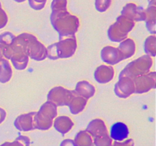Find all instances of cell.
<instances>
[{"label": "cell", "mask_w": 156, "mask_h": 146, "mask_svg": "<svg viewBox=\"0 0 156 146\" xmlns=\"http://www.w3.org/2000/svg\"><path fill=\"white\" fill-rule=\"evenodd\" d=\"M101 58L102 61L109 65H114L124 60L121 53L117 47L106 46L101 51Z\"/></svg>", "instance_id": "cell-11"}, {"label": "cell", "mask_w": 156, "mask_h": 146, "mask_svg": "<svg viewBox=\"0 0 156 146\" xmlns=\"http://www.w3.org/2000/svg\"><path fill=\"white\" fill-rule=\"evenodd\" d=\"M50 22L55 30L59 33V40L74 36L80 26L79 18L69 12L68 10L52 12Z\"/></svg>", "instance_id": "cell-2"}, {"label": "cell", "mask_w": 156, "mask_h": 146, "mask_svg": "<svg viewBox=\"0 0 156 146\" xmlns=\"http://www.w3.org/2000/svg\"><path fill=\"white\" fill-rule=\"evenodd\" d=\"M60 146H76L74 142V140L72 139H65L61 142Z\"/></svg>", "instance_id": "cell-33"}, {"label": "cell", "mask_w": 156, "mask_h": 146, "mask_svg": "<svg viewBox=\"0 0 156 146\" xmlns=\"http://www.w3.org/2000/svg\"><path fill=\"white\" fill-rule=\"evenodd\" d=\"M114 68L112 65H101L95 69L94 77L95 80L100 84L109 83L114 77Z\"/></svg>", "instance_id": "cell-14"}, {"label": "cell", "mask_w": 156, "mask_h": 146, "mask_svg": "<svg viewBox=\"0 0 156 146\" xmlns=\"http://www.w3.org/2000/svg\"><path fill=\"white\" fill-rule=\"evenodd\" d=\"M12 75L13 70L9 61L2 58L0 59V82L2 84L7 83L12 79Z\"/></svg>", "instance_id": "cell-22"}, {"label": "cell", "mask_w": 156, "mask_h": 146, "mask_svg": "<svg viewBox=\"0 0 156 146\" xmlns=\"http://www.w3.org/2000/svg\"><path fill=\"white\" fill-rule=\"evenodd\" d=\"M28 56L35 61L44 60L47 57V47L36 38L29 44Z\"/></svg>", "instance_id": "cell-12"}, {"label": "cell", "mask_w": 156, "mask_h": 146, "mask_svg": "<svg viewBox=\"0 0 156 146\" xmlns=\"http://www.w3.org/2000/svg\"><path fill=\"white\" fill-rule=\"evenodd\" d=\"M14 1H15L16 2L21 3V2H25L26 0H14Z\"/></svg>", "instance_id": "cell-36"}, {"label": "cell", "mask_w": 156, "mask_h": 146, "mask_svg": "<svg viewBox=\"0 0 156 146\" xmlns=\"http://www.w3.org/2000/svg\"><path fill=\"white\" fill-rule=\"evenodd\" d=\"M144 51L146 55L151 57H155L156 56L155 35H150L146 38L144 42Z\"/></svg>", "instance_id": "cell-24"}, {"label": "cell", "mask_w": 156, "mask_h": 146, "mask_svg": "<svg viewBox=\"0 0 156 146\" xmlns=\"http://www.w3.org/2000/svg\"><path fill=\"white\" fill-rule=\"evenodd\" d=\"M133 21L124 15H119L108 30V36L112 42L120 43L127 38L128 33L135 27Z\"/></svg>", "instance_id": "cell-5"}, {"label": "cell", "mask_w": 156, "mask_h": 146, "mask_svg": "<svg viewBox=\"0 0 156 146\" xmlns=\"http://www.w3.org/2000/svg\"><path fill=\"white\" fill-rule=\"evenodd\" d=\"M53 126L55 129L62 135L68 133L74 126V122L67 116H56L53 120Z\"/></svg>", "instance_id": "cell-17"}, {"label": "cell", "mask_w": 156, "mask_h": 146, "mask_svg": "<svg viewBox=\"0 0 156 146\" xmlns=\"http://www.w3.org/2000/svg\"><path fill=\"white\" fill-rule=\"evenodd\" d=\"M0 7H2V3H1V2H0Z\"/></svg>", "instance_id": "cell-38"}, {"label": "cell", "mask_w": 156, "mask_h": 146, "mask_svg": "<svg viewBox=\"0 0 156 146\" xmlns=\"http://www.w3.org/2000/svg\"><path fill=\"white\" fill-rule=\"evenodd\" d=\"M57 106L47 100L41 106L34 117L35 129L48 130L53 126V120L57 116Z\"/></svg>", "instance_id": "cell-4"}, {"label": "cell", "mask_w": 156, "mask_h": 146, "mask_svg": "<svg viewBox=\"0 0 156 146\" xmlns=\"http://www.w3.org/2000/svg\"><path fill=\"white\" fill-rule=\"evenodd\" d=\"M112 146H134L133 139L129 138L123 141H113Z\"/></svg>", "instance_id": "cell-32"}, {"label": "cell", "mask_w": 156, "mask_h": 146, "mask_svg": "<svg viewBox=\"0 0 156 146\" xmlns=\"http://www.w3.org/2000/svg\"><path fill=\"white\" fill-rule=\"evenodd\" d=\"M113 140L108 133L98 135L94 138V145L95 146H112Z\"/></svg>", "instance_id": "cell-25"}, {"label": "cell", "mask_w": 156, "mask_h": 146, "mask_svg": "<svg viewBox=\"0 0 156 146\" xmlns=\"http://www.w3.org/2000/svg\"><path fill=\"white\" fill-rule=\"evenodd\" d=\"M146 12V26L148 31L152 35H155L156 24V0L149 3L147 9H145Z\"/></svg>", "instance_id": "cell-16"}, {"label": "cell", "mask_w": 156, "mask_h": 146, "mask_svg": "<svg viewBox=\"0 0 156 146\" xmlns=\"http://www.w3.org/2000/svg\"><path fill=\"white\" fill-rule=\"evenodd\" d=\"M9 22V16L5 11L0 7V29H2L7 25Z\"/></svg>", "instance_id": "cell-31"}, {"label": "cell", "mask_w": 156, "mask_h": 146, "mask_svg": "<svg viewBox=\"0 0 156 146\" xmlns=\"http://www.w3.org/2000/svg\"><path fill=\"white\" fill-rule=\"evenodd\" d=\"M15 35L13 33L9 31L3 32L0 34V47L2 49L9 47L13 41Z\"/></svg>", "instance_id": "cell-27"}, {"label": "cell", "mask_w": 156, "mask_h": 146, "mask_svg": "<svg viewBox=\"0 0 156 146\" xmlns=\"http://www.w3.org/2000/svg\"><path fill=\"white\" fill-rule=\"evenodd\" d=\"M152 65L153 60L152 57L148 55H144L129 62L120 71L119 76H127L134 79L135 78L149 72Z\"/></svg>", "instance_id": "cell-6"}, {"label": "cell", "mask_w": 156, "mask_h": 146, "mask_svg": "<svg viewBox=\"0 0 156 146\" xmlns=\"http://www.w3.org/2000/svg\"><path fill=\"white\" fill-rule=\"evenodd\" d=\"M121 15L127 17L134 22L145 21L146 20V12L142 6L138 5L134 2H129L123 8Z\"/></svg>", "instance_id": "cell-10"}, {"label": "cell", "mask_w": 156, "mask_h": 146, "mask_svg": "<svg viewBox=\"0 0 156 146\" xmlns=\"http://www.w3.org/2000/svg\"><path fill=\"white\" fill-rule=\"evenodd\" d=\"M6 116H7L6 111L3 108L0 107V124L5 121V120L6 118Z\"/></svg>", "instance_id": "cell-34"}, {"label": "cell", "mask_w": 156, "mask_h": 146, "mask_svg": "<svg viewBox=\"0 0 156 146\" xmlns=\"http://www.w3.org/2000/svg\"><path fill=\"white\" fill-rule=\"evenodd\" d=\"M112 0H94L95 9L99 12H105L111 7Z\"/></svg>", "instance_id": "cell-29"}, {"label": "cell", "mask_w": 156, "mask_h": 146, "mask_svg": "<svg viewBox=\"0 0 156 146\" xmlns=\"http://www.w3.org/2000/svg\"><path fill=\"white\" fill-rule=\"evenodd\" d=\"M36 38L35 35L29 33H22L15 36L12 43L2 49L3 56L8 60L10 59L15 69H25L29 62V44Z\"/></svg>", "instance_id": "cell-1"}, {"label": "cell", "mask_w": 156, "mask_h": 146, "mask_svg": "<svg viewBox=\"0 0 156 146\" xmlns=\"http://www.w3.org/2000/svg\"><path fill=\"white\" fill-rule=\"evenodd\" d=\"M135 85V93L144 94L155 88L156 73L155 71H149L146 74L140 75L133 79Z\"/></svg>", "instance_id": "cell-8"}, {"label": "cell", "mask_w": 156, "mask_h": 146, "mask_svg": "<svg viewBox=\"0 0 156 146\" xmlns=\"http://www.w3.org/2000/svg\"><path fill=\"white\" fill-rule=\"evenodd\" d=\"M36 113L34 111L18 116L14 122L15 128L22 132H28L35 129L34 125V117Z\"/></svg>", "instance_id": "cell-13"}, {"label": "cell", "mask_w": 156, "mask_h": 146, "mask_svg": "<svg viewBox=\"0 0 156 146\" xmlns=\"http://www.w3.org/2000/svg\"><path fill=\"white\" fill-rule=\"evenodd\" d=\"M47 0H28L29 5L36 11L42 10L46 5Z\"/></svg>", "instance_id": "cell-30"}, {"label": "cell", "mask_w": 156, "mask_h": 146, "mask_svg": "<svg viewBox=\"0 0 156 146\" xmlns=\"http://www.w3.org/2000/svg\"><path fill=\"white\" fill-rule=\"evenodd\" d=\"M117 48L119 49L125 60V59L132 57L135 54L136 45L135 41L132 38H126L124 40L120 42V45Z\"/></svg>", "instance_id": "cell-20"}, {"label": "cell", "mask_w": 156, "mask_h": 146, "mask_svg": "<svg viewBox=\"0 0 156 146\" xmlns=\"http://www.w3.org/2000/svg\"><path fill=\"white\" fill-rule=\"evenodd\" d=\"M114 93L120 98H127L135 93L133 79L127 76H119L114 86Z\"/></svg>", "instance_id": "cell-9"}, {"label": "cell", "mask_w": 156, "mask_h": 146, "mask_svg": "<svg viewBox=\"0 0 156 146\" xmlns=\"http://www.w3.org/2000/svg\"><path fill=\"white\" fill-rule=\"evenodd\" d=\"M87 103H88L87 99L76 94L70 101L68 106L69 107V110L72 114L77 115L85 109V108L86 107Z\"/></svg>", "instance_id": "cell-21"}, {"label": "cell", "mask_w": 156, "mask_h": 146, "mask_svg": "<svg viewBox=\"0 0 156 146\" xmlns=\"http://www.w3.org/2000/svg\"><path fill=\"white\" fill-rule=\"evenodd\" d=\"M67 0H53L51 3L52 12H61L67 10Z\"/></svg>", "instance_id": "cell-28"}, {"label": "cell", "mask_w": 156, "mask_h": 146, "mask_svg": "<svg viewBox=\"0 0 156 146\" xmlns=\"http://www.w3.org/2000/svg\"><path fill=\"white\" fill-rule=\"evenodd\" d=\"M77 47V39L75 35L65 37L47 47V58L52 60L70 58L75 54Z\"/></svg>", "instance_id": "cell-3"}, {"label": "cell", "mask_w": 156, "mask_h": 146, "mask_svg": "<svg viewBox=\"0 0 156 146\" xmlns=\"http://www.w3.org/2000/svg\"><path fill=\"white\" fill-rule=\"evenodd\" d=\"M0 146H30V138L26 135H19L12 142H5Z\"/></svg>", "instance_id": "cell-26"}, {"label": "cell", "mask_w": 156, "mask_h": 146, "mask_svg": "<svg viewBox=\"0 0 156 146\" xmlns=\"http://www.w3.org/2000/svg\"><path fill=\"white\" fill-rule=\"evenodd\" d=\"M86 130L92 135L93 138L98 136V135L108 133V129L106 126V123L103 120L99 118H96L91 120L88 123Z\"/></svg>", "instance_id": "cell-19"}, {"label": "cell", "mask_w": 156, "mask_h": 146, "mask_svg": "<svg viewBox=\"0 0 156 146\" xmlns=\"http://www.w3.org/2000/svg\"><path fill=\"white\" fill-rule=\"evenodd\" d=\"M74 142L76 146H94V138L85 129L76 134Z\"/></svg>", "instance_id": "cell-23"}, {"label": "cell", "mask_w": 156, "mask_h": 146, "mask_svg": "<svg viewBox=\"0 0 156 146\" xmlns=\"http://www.w3.org/2000/svg\"><path fill=\"white\" fill-rule=\"evenodd\" d=\"M152 1H154V0H148V2H152Z\"/></svg>", "instance_id": "cell-37"}, {"label": "cell", "mask_w": 156, "mask_h": 146, "mask_svg": "<svg viewBox=\"0 0 156 146\" xmlns=\"http://www.w3.org/2000/svg\"><path fill=\"white\" fill-rule=\"evenodd\" d=\"M3 58V51H2V48L0 47V59Z\"/></svg>", "instance_id": "cell-35"}, {"label": "cell", "mask_w": 156, "mask_h": 146, "mask_svg": "<svg viewBox=\"0 0 156 146\" xmlns=\"http://www.w3.org/2000/svg\"><path fill=\"white\" fill-rule=\"evenodd\" d=\"M75 91L78 95L88 100L95 94L96 88L89 82L83 80L80 81L76 84Z\"/></svg>", "instance_id": "cell-18"}, {"label": "cell", "mask_w": 156, "mask_h": 146, "mask_svg": "<svg viewBox=\"0 0 156 146\" xmlns=\"http://www.w3.org/2000/svg\"><path fill=\"white\" fill-rule=\"evenodd\" d=\"M129 135V127L122 122H117L111 127L110 137L115 141H123L127 139Z\"/></svg>", "instance_id": "cell-15"}, {"label": "cell", "mask_w": 156, "mask_h": 146, "mask_svg": "<svg viewBox=\"0 0 156 146\" xmlns=\"http://www.w3.org/2000/svg\"><path fill=\"white\" fill-rule=\"evenodd\" d=\"M76 94L75 90L71 91L62 86H56L49 91L47 100L53 102L57 106H69Z\"/></svg>", "instance_id": "cell-7"}]
</instances>
